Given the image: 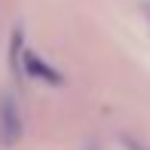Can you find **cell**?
I'll use <instances>...</instances> for the list:
<instances>
[{"mask_svg": "<svg viewBox=\"0 0 150 150\" xmlns=\"http://www.w3.org/2000/svg\"><path fill=\"white\" fill-rule=\"evenodd\" d=\"M25 122L12 95H0V147H16L22 141Z\"/></svg>", "mask_w": 150, "mask_h": 150, "instance_id": "1", "label": "cell"}, {"mask_svg": "<svg viewBox=\"0 0 150 150\" xmlns=\"http://www.w3.org/2000/svg\"><path fill=\"white\" fill-rule=\"evenodd\" d=\"M28 71H31V74H37V77H40V80H46V83H58V80H61L58 74L52 71V67H46L43 61H40L37 55H31V52H28Z\"/></svg>", "mask_w": 150, "mask_h": 150, "instance_id": "2", "label": "cell"}]
</instances>
